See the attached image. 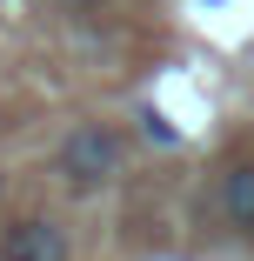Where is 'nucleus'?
Returning a JSON list of instances; mask_svg holds the SVG:
<instances>
[{
  "label": "nucleus",
  "instance_id": "f257e3e1",
  "mask_svg": "<svg viewBox=\"0 0 254 261\" xmlns=\"http://www.w3.org/2000/svg\"><path fill=\"white\" fill-rule=\"evenodd\" d=\"M121 161H127V147H121V134H114L107 121H80V127L61 141V154H54V168H61V181H67L74 194L107 188V181L121 174Z\"/></svg>",
  "mask_w": 254,
  "mask_h": 261
},
{
  "label": "nucleus",
  "instance_id": "f03ea898",
  "mask_svg": "<svg viewBox=\"0 0 254 261\" xmlns=\"http://www.w3.org/2000/svg\"><path fill=\"white\" fill-rule=\"evenodd\" d=\"M0 261H67V234L54 221H14L0 234Z\"/></svg>",
  "mask_w": 254,
  "mask_h": 261
},
{
  "label": "nucleus",
  "instance_id": "7ed1b4c3",
  "mask_svg": "<svg viewBox=\"0 0 254 261\" xmlns=\"http://www.w3.org/2000/svg\"><path fill=\"white\" fill-rule=\"evenodd\" d=\"M221 215L241 234H254V161H228V174H221Z\"/></svg>",
  "mask_w": 254,
  "mask_h": 261
}]
</instances>
